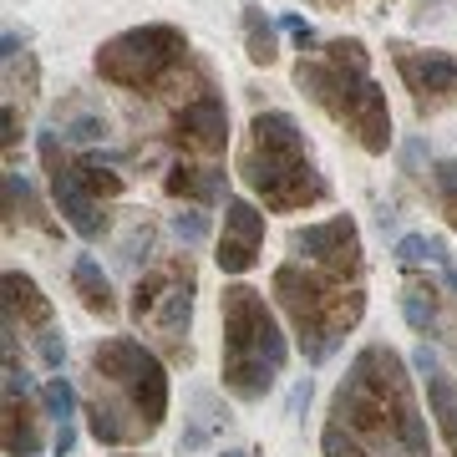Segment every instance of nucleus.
I'll use <instances>...</instances> for the list:
<instances>
[{
  "mask_svg": "<svg viewBox=\"0 0 457 457\" xmlns=\"http://www.w3.org/2000/svg\"><path fill=\"white\" fill-rule=\"evenodd\" d=\"M392 260L402 270H417V264H447V245L437 234H402L392 245Z\"/></svg>",
  "mask_w": 457,
  "mask_h": 457,
  "instance_id": "aec40b11",
  "label": "nucleus"
},
{
  "mask_svg": "<svg viewBox=\"0 0 457 457\" xmlns=\"http://www.w3.org/2000/svg\"><path fill=\"white\" fill-rule=\"evenodd\" d=\"M295 82L300 92H311V102H320L336 122L361 137L366 153H386L392 147V107H386V92L371 82V56L356 36H336L315 56H300L295 66Z\"/></svg>",
  "mask_w": 457,
  "mask_h": 457,
  "instance_id": "7ed1b4c3",
  "label": "nucleus"
},
{
  "mask_svg": "<svg viewBox=\"0 0 457 457\" xmlns=\"http://www.w3.org/2000/svg\"><path fill=\"white\" fill-rule=\"evenodd\" d=\"M275 300H279V311L290 315L295 336H300V351H305L311 366H320L366 315L361 285H345L341 275H326V270L315 275L311 264H300V260L275 270Z\"/></svg>",
  "mask_w": 457,
  "mask_h": 457,
  "instance_id": "423d86ee",
  "label": "nucleus"
},
{
  "mask_svg": "<svg viewBox=\"0 0 457 457\" xmlns=\"http://www.w3.org/2000/svg\"><path fill=\"white\" fill-rule=\"evenodd\" d=\"M41 411H46L56 427H66L71 417H77V392H71L66 376H51L46 386H41Z\"/></svg>",
  "mask_w": 457,
  "mask_h": 457,
  "instance_id": "5701e85b",
  "label": "nucleus"
},
{
  "mask_svg": "<svg viewBox=\"0 0 457 457\" xmlns=\"http://www.w3.org/2000/svg\"><path fill=\"white\" fill-rule=\"evenodd\" d=\"M402 315H407V326L417 330V336H432V330H437V290L407 285V290H402Z\"/></svg>",
  "mask_w": 457,
  "mask_h": 457,
  "instance_id": "412c9836",
  "label": "nucleus"
},
{
  "mask_svg": "<svg viewBox=\"0 0 457 457\" xmlns=\"http://www.w3.org/2000/svg\"><path fill=\"white\" fill-rule=\"evenodd\" d=\"M239 173L254 194L264 198V209L275 213H295L311 209L330 194V183L315 173L305 132L290 112H254L249 137L239 147Z\"/></svg>",
  "mask_w": 457,
  "mask_h": 457,
  "instance_id": "20e7f679",
  "label": "nucleus"
},
{
  "mask_svg": "<svg viewBox=\"0 0 457 457\" xmlns=\"http://www.w3.org/2000/svg\"><path fill=\"white\" fill-rule=\"evenodd\" d=\"M173 239H179V245H204V239H209V213H198V209L173 213Z\"/></svg>",
  "mask_w": 457,
  "mask_h": 457,
  "instance_id": "393cba45",
  "label": "nucleus"
},
{
  "mask_svg": "<svg viewBox=\"0 0 457 457\" xmlns=\"http://www.w3.org/2000/svg\"><path fill=\"white\" fill-rule=\"evenodd\" d=\"M132 320H153L173 341L188 336V320H194V270H188V260L137 275V285H132Z\"/></svg>",
  "mask_w": 457,
  "mask_h": 457,
  "instance_id": "6e6552de",
  "label": "nucleus"
},
{
  "mask_svg": "<svg viewBox=\"0 0 457 457\" xmlns=\"http://www.w3.org/2000/svg\"><path fill=\"white\" fill-rule=\"evenodd\" d=\"M279 26H285V31H290L295 41H300V51H305V46H315V31H311V21H305V16H285Z\"/></svg>",
  "mask_w": 457,
  "mask_h": 457,
  "instance_id": "cd10ccee",
  "label": "nucleus"
},
{
  "mask_svg": "<svg viewBox=\"0 0 457 457\" xmlns=\"http://www.w3.org/2000/svg\"><path fill=\"white\" fill-rule=\"evenodd\" d=\"M107 117L92 112V107H82V112H71L62 122V143H77V147H92V143H107Z\"/></svg>",
  "mask_w": 457,
  "mask_h": 457,
  "instance_id": "4be33fe9",
  "label": "nucleus"
},
{
  "mask_svg": "<svg viewBox=\"0 0 457 457\" xmlns=\"http://www.w3.org/2000/svg\"><path fill=\"white\" fill-rule=\"evenodd\" d=\"M0 442H5V457H36L41 453V427H36V411L26 407V396H5Z\"/></svg>",
  "mask_w": 457,
  "mask_h": 457,
  "instance_id": "a211bd4d",
  "label": "nucleus"
},
{
  "mask_svg": "<svg viewBox=\"0 0 457 457\" xmlns=\"http://www.w3.org/2000/svg\"><path fill=\"white\" fill-rule=\"evenodd\" d=\"M41 163H46L51 198H56V209L66 213V224L77 228L87 245L102 239V234H107V209H102V198L82 183L77 163L66 158V143H56V132H41Z\"/></svg>",
  "mask_w": 457,
  "mask_h": 457,
  "instance_id": "1a4fd4ad",
  "label": "nucleus"
},
{
  "mask_svg": "<svg viewBox=\"0 0 457 457\" xmlns=\"http://www.w3.org/2000/svg\"><path fill=\"white\" fill-rule=\"evenodd\" d=\"M163 188L173 198L198 204V209H213V204L224 198V188H228V173L224 168H213V163H173L168 168V179H163Z\"/></svg>",
  "mask_w": 457,
  "mask_h": 457,
  "instance_id": "2eb2a0df",
  "label": "nucleus"
},
{
  "mask_svg": "<svg viewBox=\"0 0 457 457\" xmlns=\"http://www.w3.org/2000/svg\"><path fill=\"white\" fill-rule=\"evenodd\" d=\"M411 366L422 371V381H427V407H432V417H437V432L447 437V447H453V457H457V381L442 371V361H437V351H432V345H417V351H411Z\"/></svg>",
  "mask_w": 457,
  "mask_h": 457,
  "instance_id": "4468645a",
  "label": "nucleus"
},
{
  "mask_svg": "<svg viewBox=\"0 0 457 457\" xmlns=\"http://www.w3.org/2000/svg\"><path fill=\"white\" fill-rule=\"evenodd\" d=\"M173 137H179L183 153H198V158H213V153H224L228 143V107L219 92H198V97H188L173 112Z\"/></svg>",
  "mask_w": 457,
  "mask_h": 457,
  "instance_id": "f8f14e48",
  "label": "nucleus"
},
{
  "mask_svg": "<svg viewBox=\"0 0 457 457\" xmlns=\"http://www.w3.org/2000/svg\"><path fill=\"white\" fill-rule=\"evenodd\" d=\"M77 173H82V183H87L97 198H117L122 188H128V179H122V173L102 168V158H77Z\"/></svg>",
  "mask_w": 457,
  "mask_h": 457,
  "instance_id": "b1692460",
  "label": "nucleus"
},
{
  "mask_svg": "<svg viewBox=\"0 0 457 457\" xmlns=\"http://www.w3.org/2000/svg\"><path fill=\"white\" fill-rule=\"evenodd\" d=\"M71 290L82 295V305L92 315H102V320H112V315H117L112 279H107V270H102L92 254H77V260H71Z\"/></svg>",
  "mask_w": 457,
  "mask_h": 457,
  "instance_id": "dca6fc26",
  "label": "nucleus"
},
{
  "mask_svg": "<svg viewBox=\"0 0 457 457\" xmlns=\"http://www.w3.org/2000/svg\"><path fill=\"white\" fill-rule=\"evenodd\" d=\"M396 56V71H402V82L407 92L417 97V107H447L457 97V62L447 51H417V46H392Z\"/></svg>",
  "mask_w": 457,
  "mask_h": 457,
  "instance_id": "9b49d317",
  "label": "nucleus"
},
{
  "mask_svg": "<svg viewBox=\"0 0 457 457\" xmlns=\"http://www.w3.org/2000/svg\"><path fill=\"white\" fill-rule=\"evenodd\" d=\"M305 402H311V376H305V381H300V386L290 392V411H300Z\"/></svg>",
  "mask_w": 457,
  "mask_h": 457,
  "instance_id": "c756f323",
  "label": "nucleus"
},
{
  "mask_svg": "<svg viewBox=\"0 0 457 457\" xmlns=\"http://www.w3.org/2000/svg\"><path fill=\"white\" fill-rule=\"evenodd\" d=\"M183 62H188V36L179 26H163V21L117 31L112 41L97 46V77L122 87V92H153Z\"/></svg>",
  "mask_w": 457,
  "mask_h": 457,
  "instance_id": "0eeeda50",
  "label": "nucleus"
},
{
  "mask_svg": "<svg viewBox=\"0 0 457 457\" xmlns=\"http://www.w3.org/2000/svg\"><path fill=\"white\" fill-rule=\"evenodd\" d=\"M16 311L26 326L51 330V300L41 295V285L31 275H21V270H5V315H16Z\"/></svg>",
  "mask_w": 457,
  "mask_h": 457,
  "instance_id": "f3484780",
  "label": "nucleus"
},
{
  "mask_svg": "<svg viewBox=\"0 0 457 457\" xmlns=\"http://www.w3.org/2000/svg\"><path fill=\"white\" fill-rule=\"evenodd\" d=\"M330 417L351 432L356 442H371V447H402L407 457H427V417L411 396V376L402 366L392 345H366L345 381L336 386V402H330Z\"/></svg>",
  "mask_w": 457,
  "mask_h": 457,
  "instance_id": "f257e3e1",
  "label": "nucleus"
},
{
  "mask_svg": "<svg viewBox=\"0 0 457 457\" xmlns=\"http://www.w3.org/2000/svg\"><path fill=\"white\" fill-rule=\"evenodd\" d=\"M290 254L300 264H320L326 275H361V228L351 213H336L326 224H305L290 234Z\"/></svg>",
  "mask_w": 457,
  "mask_h": 457,
  "instance_id": "9d476101",
  "label": "nucleus"
},
{
  "mask_svg": "<svg viewBox=\"0 0 457 457\" xmlns=\"http://www.w3.org/2000/svg\"><path fill=\"white\" fill-rule=\"evenodd\" d=\"M51 447H56V457H71V447H77V427L71 422L56 427V442H51Z\"/></svg>",
  "mask_w": 457,
  "mask_h": 457,
  "instance_id": "c85d7f7f",
  "label": "nucleus"
},
{
  "mask_svg": "<svg viewBox=\"0 0 457 457\" xmlns=\"http://www.w3.org/2000/svg\"><path fill=\"white\" fill-rule=\"evenodd\" d=\"M219 457H254V453H239V447H234V453H219Z\"/></svg>",
  "mask_w": 457,
  "mask_h": 457,
  "instance_id": "2f4dec72",
  "label": "nucleus"
},
{
  "mask_svg": "<svg viewBox=\"0 0 457 457\" xmlns=\"http://www.w3.org/2000/svg\"><path fill=\"white\" fill-rule=\"evenodd\" d=\"M402 158H407V168H417V163H422V143H407V153H402Z\"/></svg>",
  "mask_w": 457,
  "mask_h": 457,
  "instance_id": "7c9ffc66",
  "label": "nucleus"
},
{
  "mask_svg": "<svg viewBox=\"0 0 457 457\" xmlns=\"http://www.w3.org/2000/svg\"><path fill=\"white\" fill-rule=\"evenodd\" d=\"M102 392L87 402V427L102 447H128L137 437H153L168 417V371L143 341L112 336L92 351Z\"/></svg>",
  "mask_w": 457,
  "mask_h": 457,
  "instance_id": "f03ea898",
  "label": "nucleus"
},
{
  "mask_svg": "<svg viewBox=\"0 0 457 457\" xmlns=\"http://www.w3.org/2000/svg\"><path fill=\"white\" fill-rule=\"evenodd\" d=\"M245 56L254 66H270L279 56V41H275V21L264 16L260 5H245Z\"/></svg>",
  "mask_w": 457,
  "mask_h": 457,
  "instance_id": "6ab92c4d",
  "label": "nucleus"
},
{
  "mask_svg": "<svg viewBox=\"0 0 457 457\" xmlns=\"http://www.w3.org/2000/svg\"><path fill=\"white\" fill-rule=\"evenodd\" d=\"M290 361L285 330L270 315L260 290L228 285L224 290V392L234 402H264L275 392L279 371Z\"/></svg>",
  "mask_w": 457,
  "mask_h": 457,
  "instance_id": "39448f33",
  "label": "nucleus"
},
{
  "mask_svg": "<svg viewBox=\"0 0 457 457\" xmlns=\"http://www.w3.org/2000/svg\"><path fill=\"white\" fill-rule=\"evenodd\" d=\"M264 249V213L249 198H224V234H219V270L224 275H245L254 270Z\"/></svg>",
  "mask_w": 457,
  "mask_h": 457,
  "instance_id": "ddd939ff",
  "label": "nucleus"
},
{
  "mask_svg": "<svg viewBox=\"0 0 457 457\" xmlns=\"http://www.w3.org/2000/svg\"><path fill=\"white\" fill-rule=\"evenodd\" d=\"M432 183H437V198H442V209H447V219H453V228H457V163H437V173H432Z\"/></svg>",
  "mask_w": 457,
  "mask_h": 457,
  "instance_id": "a878e982",
  "label": "nucleus"
},
{
  "mask_svg": "<svg viewBox=\"0 0 457 457\" xmlns=\"http://www.w3.org/2000/svg\"><path fill=\"white\" fill-rule=\"evenodd\" d=\"M36 351H41V366H46V371H62V361H66V341H62V330H56V326L36 336Z\"/></svg>",
  "mask_w": 457,
  "mask_h": 457,
  "instance_id": "bb28decb",
  "label": "nucleus"
}]
</instances>
